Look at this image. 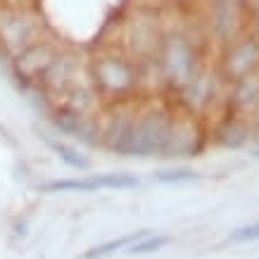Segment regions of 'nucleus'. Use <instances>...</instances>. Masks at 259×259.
<instances>
[{
    "mask_svg": "<svg viewBox=\"0 0 259 259\" xmlns=\"http://www.w3.org/2000/svg\"><path fill=\"white\" fill-rule=\"evenodd\" d=\"M95 88L100 93H112L119 98H128L131 91H136L138 83V71L136 64L131 62V57L124 55H105L100 60H95Z\"/></svg>",
    "mask_w": 259,
    "mask_h": 259,
    "instance_id": "f257e3e1",
    "label": "nucleus"
},
{
    "mask_svg": "<svg viewBox=\"0 0 259 259\" xmlns=\"http://www.w3.org/2000/svg\"><path fill=\"white\" fill-rule=\"evenodd\" d=\"M202 141H204V136L200 131L197 121L193 119V114H176L174 112L164 150H162V157H166V159L195 157L197 152L202 150Z\"/></svg>",
    "mask_w": 259,
    "mask_h": 259,
    "instance_id": "f03ea898",
    "label": "nucleus"
},
{
    "mask_svg": "<svg viewBox=\"0 0 259 259\" xmlns=\"http://www.w3.org/2000/svg\"><path fill=\"white\" fill-rule=\"evenodd\" d=\"M53 121H55L60 131L69 134L71 138H79L81 143H88V145H98L100 143V121H93L91 114L60 107Z\"/></svg>",
    "mask_w": 259,
    "mask_h": 259,
    "instance_id": "7ed1b4c3",
    "label": "nucleus"
},
{
    "mask_svg": "<svg viewBox=\"0 0 259 259\" xmlns=\"http://www.w3.org/2000/svg\"><path fill=\"white\" fill-rule=\"evenodd\" d=\"M150 233H152L150 228H143V231H136V233H131V236H121V238H114V240H107V243H100V245H95V247H91V250L83 252V254H81V259H105V257H112L114 252L126 250L128 245L138 243V240H143V238L150 236Z\"/></svg>",
    "mask_w": 259,
    "mask_h": 259,
    "instance_id": "20e7f679",
    "label": "nucleus"
},
{
    "mask_svg": "<svg viewBox=\"0 0 259 259\" xmlns=\"http://www.w3.org/2000/svg\"><path fill=\"white\" fill-rule=\"evenodd\" d=\"M46 193H93V190H102L100 179L91 176V179H62V181H50L43 186Z\"/></svg>",
    "mask_w": 259,
    "mask_h": 259,
    "instance_id": "39448f33",
    "label": "nucleus"
},
{
    "mask_svg": "<svg viewBox=\"0 0 259 259\" xmlns=\"http://www.w3.org/2000/svg\"><path fill=\"white\" fill-rule=\"evenodd\" d=\"M169 243H171V238L164 236V233H150V236H145L143 240H138V243L128 245L124 252L126 254H152V252L164 250Z\"/></svg>",
    "mask_w": 259,
    "mask_h": 259,
    "instance_id": "423d86ee",
    "label": "nucleus"
},
{
    "mask_svg": "<svg viewBox=\"0 0 259 259\" xmlns=\"http://www.w3.org/2000/svg\"><path fill=\"white\" fill-rule=\"evenodd\" d=\"M48 145L55 150L57 155H60V159H62L67 166H71V169H79V171H86V169H91V159H86L83 155H79L74 148H69V145H64V143H55V141H48Z\"/></svg>",
    "mask_w": 259,
    "mask_h": 259,
    "instance_id": "0eeeda50",
    "label": "nucleus"
},
{
    "mask_svg": "<svg viewBox=\"0 0 259 259\" xmlns=\"http://www.w3.org/2000/svg\"><path fill=\"white\" fill-rule=\"evenodd\" d=\"M200 174L193 171V169H164V171H157L155 174V181L157 183H166V186H174V183H190V181H197Z\"/></svg>",
    "mask_w": 259,
    "mask_h": 259,
    "instance_id": "6e6552de",
    "label": "nucleus"
},
{
    "mask_svg": "<svg viewBox=\"0 0 259 259\" xmlns=\"http://www.w3.org/2000/svg\"><path fill=\"white\" fill-rule=\"evenodd\" d=\"M228 240L231 243H254V240H259V224H250V226H240L236 231H231Z\"/></svg>",
    "mask_w": 259,
    "mask_h": 259,
    "instance_id": "1a4fd4ad",
    "label": "nucleus"
},
{
    "mask_svg": "<svg viewBox=\"0 0 259 259\" xmlns=\"http://www.w3.org/2000/svg\"><path fill=\"white\" fill-rule=\"evenodd\" d=\"M257 157H259V150H257Z\"/></svg>",
    "mask_w": 259,
    "mask_h": 259,
    "instance_id": "9d476101",
    "label": "nucleus"
}]
</instances>
